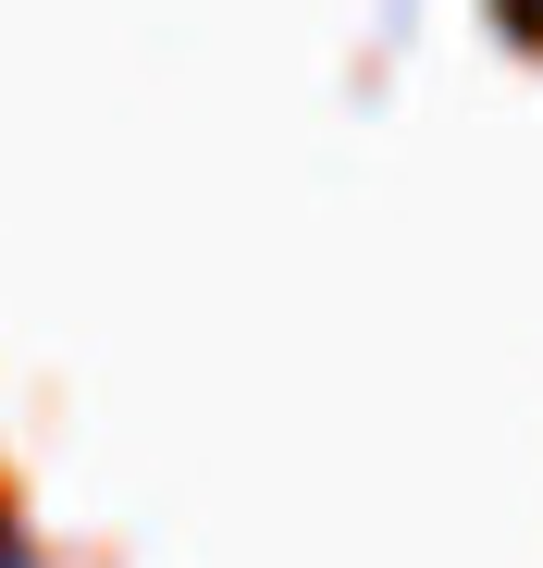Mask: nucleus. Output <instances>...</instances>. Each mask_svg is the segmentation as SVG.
<instances>
[{
    "mask_svg": "<svg viewBox=\"0 0 543 568\" xmlns=\"http://www.w3.org/2000/svg\"><path fill=\"white\" fill-rule=\"evenodd\" d=\"M506 13H519V26H543V0H506Z\"/></svg>",
    "mask_w": 543,
    "mask_h": 568,
    "instance_id": "f257e3e1",
    "label": "nucleus"
}]
</instances>
